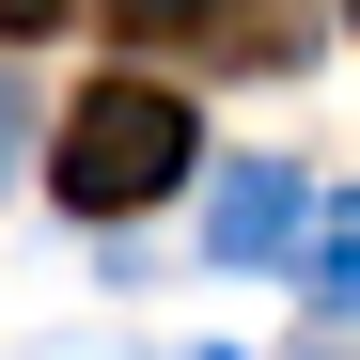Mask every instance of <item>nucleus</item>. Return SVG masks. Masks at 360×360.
<instances>
[{
  "instance_id": "3",
  "label": "nucleus",
  "mask_w": 360,
  "mask_h": 360,
  "mask_svg": "<svg viewBox=\"0 0 360 360\" xmlns=\"http://www.w3.org/2000/svg\"><path fill=\"white\" fill-rule=\"evenodd\" d=\"M314 314H360V188L314 204Z\"/></svg>"
},
{
  "instance_id": "4",
  "label": "nucleus",
  "mask_w": 360,
  "mask_h": 360,
  "mask_svg": "<svg viewBox=\"0 0 360 360\" xmlns=\"http://www.w3.org/2000/svg\"><path fill=\"white\" fill-rule=\"evenodd\" d=\"M110 16H126L141 47H172V32H219V0H110Z\"/></svg>"
},
{
  "instance_id": "7",
  "label": "nucleus",
  "mask_w": 360,
  "mask_h": 360,
  "mask_svg": "<svg viewBox=\"0 0 360 360\" xmlns=\"http://www.w3.org/2000/svg\"><path fill=\"white\" fill-rule=\"evenodd\" d=\"M204 360H235V345H204Z\"/></svg>"
},
{
  "instance_id": "5",
  "label": "nucleus",
  "mask_w": 360,
  "mask_h": 360,
  "mask_svg": "<svg viewBox=\"0 0 360 360\" xmlns=\"http://www.w3.org/2000/svg\"><path fill=\"white\" fill-rule=\"evenodd\" d=\"M32 32H63V0H0V47H32Z\"/></svg>"
},
{
  "instance_id": "2",
  "label": "nucleus",
  "mask_w": 360,
  "mask_h": 360,
  "mask_svg": "<svg viewBox=\"0 0 360 360\" xmlns=\"http://www.w3.org/2000/svg\"><path fill=\"white\" fill-rule=\"evenodd\" d=\"M297 235H314V188H297L282 157H251V172H219V204H204V251H219V266H282Z\"/></svg>"
},
{
  "instance_id": "6",
  "label": "nucleus",
  "mask_w": 360,
  "mask_h": 360,
  "mask_svg": "<svg viewBox=\"0 0 360 360\" xmlns=\"http://www.w3.org/2000/svg\"><path fill=\"white\" fill-rule=\"evenodd\" d=\"M16 141H32V126H16V79H0V172H16Z\"/></svg>"
},
{
  "instance_id": "1",
  "label": "nucleus",
  "mask_w": 360,
  "mask_h": 360,
  "mask_svg": "<svg viewBox=\"0 0 360 360\" xmlns=\"http://www.w3.org/2000/svg\"><path fill=\"white\" fill-rule=\"evenodd\" d=\"M188 157H204L188 94H157V79H94V94L63 110V141H47V188H63L79 219H141L157 188H188Z\"/></svg>"
},
{
  "instance_id": "8",
  "label": "nucleus",
  "mask_w": 360,
  "mask_h": 360,
  "mask_svg": "<svg viewBox=\"0 0 360 360\" xmlns=\"http://www.w3.org/2000/svg\"><path fill=\"white\" fill-rule=\"evenodd\" d=\"M345 16H360V0H345Z\"/></svg>"
}]
</instances>
